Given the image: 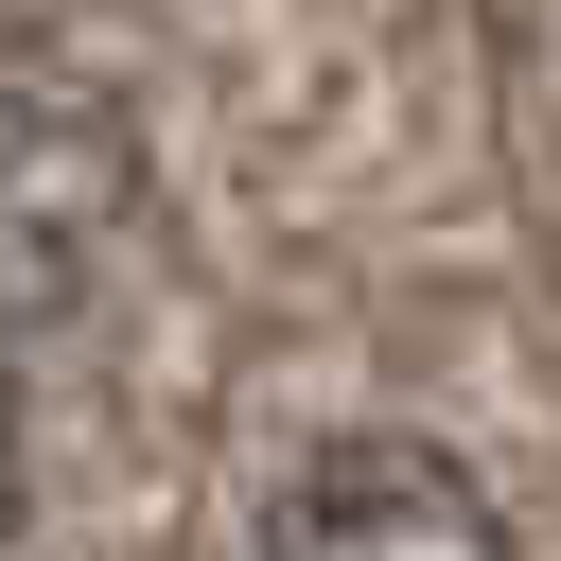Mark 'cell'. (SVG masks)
Wrapping results in <instances>:
<instances>
[{"instance_id":"3957f363","label":"cell","mask_w":561,"mask_h":561,"mask_svg":"<svg viewBox=\"0 0 561 561\" xmlns=\"http://www.w3.org/2000/svg\"><path fill=\"white\" fill-rule=\"evenodd\" d=\"M18 508H35V421H18V351H0V543H18Z\"/></svg>"},{"instance_id":"6da1fadb","label":"cell","mask_w":561,"mask_h":561,"mask_svg":"<svg viewBox=\"0 0 561 561\" xmlns=\"http://www.w3.org/2000/svg\"><path fill=\"white\" fill-rule=\"evenodd\" d=\"M123 228H140V123L88 70L0 53V351L53 333V316H88L105 263H123Z\"/></svg>"},{"instance_id":"7a4b0ae2","label":"cell","mask_w":561,"mask_h":561,"mask_svg":"<svg viewBox=\"0 0 561 561\" xmlns=\"http://www.w3.org/2000/svg\"><path fill=\"white\" fill-rule=\"evenodd\" d=\"M263 561H508V508L438 438H316L263 508Z\"/></svg>"}]
</instances>
